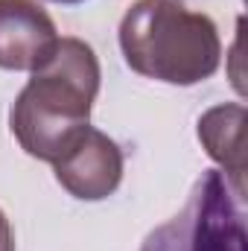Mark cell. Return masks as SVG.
<instances>
[{"mask_svg": "<svg viewBox=\"0 0 248 251\" xmlns=\"http://www.w3.org/2000/svg\"><path fill=\"white\" fill-rule=\"evenodd\" d=\"M53 170L56 181L73 199L102 201L123 181V152L108 134L88 126L76 137V143L53 164Z\"/></svg>", "mask_w": 248, "mask_h": 251, "instance_id": "obj_4", "label": "cell"}, {"mask_svg": "<svg viewBox=\"0 0 248 251\" xmlns=\"http://www.w3.org/2000/svg\"><path fill=\"white\" fill-rule=\"evenodd\" d=\"M99 79L102 70L94 47L82 38H59L12 105L9 126L21 149L56 164L91 126Z\"/></svg>", "mask_w": 248, "mask_h": 251, "instance_id": "obj_1", "label": "cell"}, {"mask_svg": "<svg viewBox=\"0 0 248 251\" xmlns=\"http://www.w3.org/2000/svg\"><path fill=\"white\" fill-rule=\"evenodd\" d=\"M53 3H67L70 6V3H85V0H53Z\"/></svg>", "mask_w": 248, "mask_h": 251, "instance_id": "obj_8", "label": "cell"}, {"mask_svg": "<svg viewBox=\"0 0 248 251\" xmlns=\"http://www.w3.org/2000/svg\"><path fill=\"white\" fill-rule=\"evenodd\" d=\"M0 251H15V234L3 210H0Z\"/></svg>", "mask_w": 248, "mask_h": 251, "instance_id": "obj_7", "label": "cell"}, {"mask_svg": "<svg viewBox=\"0 0 248 251\" xmlns=\"http://www.w3.org/2000/svg\"><path fill=\"white\" fill-rule=\"evenodd\" d=\"M243 196L222 173H204L184 210L152 231L140 251H246Z\"/></svg>", "mask_w": 248, "mask_h": 251, "instance_id": "obj_3", "label": "cell"}, {"mask_svg": "<svg viewBox=\"0 0 248 251\" xmlns=\"http://www.w3.org/2000/svg\"><path fill=\"white\" fill-rule=\"evenodd\" d=\"M120 50L134 73L181 88L210 79L222 62L216 24L178 0L131 3L120 21Z\"/></svg>", "mask_w": 248, "mask_h": 251, "instance_id": "obj_2", "label": "cell"}, {"mask_svg": "<svg viewBox=\"0 0 248 251\" xmlns=\"http://www.w3.org/2000/svg\"><path fill=\"white\" fill-rule=\"evenodd\" d=\"M59 32L35 0H0V67L35 70L56 47Z\"/></svg>", "mask_w": 248, "mask_h": 251, "instance_id": "obj_5", "label": "cell"}, {"mask_svg": "<svg viewBox=\"0 0 248 251\" xmlns=\"http://www.w3.org/2000/svg\"><path fill=\"white\" fill-rule=\"evenodd\" d=\"M198 140L204 152L225 170L222 176L240 196L246 193V105H213L198 117Z\"/></svg>", "mask_w": 248, "mask_h": 251, "instance_id": "obj_6", "label": "cell"}]
</instances>
